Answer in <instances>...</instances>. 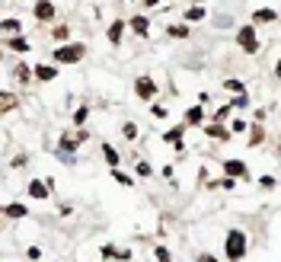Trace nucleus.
Returning <instances> with one entry per match:
<instances>
[{
  "label": "nucleus",
  "mask_w": 281,
  "mask_h": 262,
  "mask_svg": "<svg viewBox=\"0 0 281 262\" xmlns=\"http://www.w3.org/2000/svg\"><path fill=\"white\" fill-rule=\"evenodd\" d=\"M246 246H249V240H246V233L243 230H227V237H224V253H227V259L230 262H240L246 256Z\"/></svg>",
  "instance_id": "1"
},
{
  "label": "nucleus",
  "mask_w": 281,
  "mask_h": 262,
  "mask_svg": "<svg viewBox=\"0 0 281 262\" xmlns=\"http://www.w3.org/2000/svg\"><path fill=\"white\" fill-rule=\"evenodd\" d=\"M83 55H86V45L70 42V45H58L51 58H55V64H77V61H83Z\"/></svg>",
  "instance_id": "2"
},
{
  "label": "nucleus",
  "mask_w": 281,
  "mask_h": 262,
  "mask_svg": "<svg viewBox=\"0 0 281 262\" xmlns=\"http://www.w3.org/2000/svg\"><path fill=\"white\" fill-rule=\"evenodd\" d=\"M237 45L246 51V55H256L259 51V36H256V26H240L237 29Z\"/></svg>",
  "instance_id": "3"
},
{
  "label": "nucleus",
  "mask_w": 281,
  "mask_h": 262,
  "mask_svg": "<svg viewBox=\"0 0 281 262\" xmlns=\"http://www.w3.org/2000/svg\"><path fill=\"white\" fill-rule=\"evenodd\" d=\"M77 144H80V138H73V134L64 131L61 134V144H58V160H64V163H70V153H77Z\"/></svg>",
  "instance_id": "4"
},
{
  "label": "nucleus",
  "mask_w": 281,
  "mask_h": 262,
  "mask_svg": "<svg viewBox=\"0 0 281 262\" xmlns=\"http://www.w3.org/2000/svg\"><path fill=\"white\" fill-rule=\"evenodd\" d=\"M135 93H138V99L150 103V99L157 96V83H153L150 77H138V80H135Z\"/></svg>",
  "instance_id": "5"
},
{
  "label": "nucleus",
  "mask_w": 281,
  "mask_h": 262,
  "mask_svg": "<svg viewBox=\"0 0 281 262\" xmlns=\"http://www.w3.org/2000/svg\"><path fill=\"white\" fill-rule=\"evenodd\" d=\"M32 13H35L38 23H51V19H55V6H51V0H35Z\"/></svg>",
  "instance_id": "6"
},
{
  "label": "nucleus",
  "mask_w": 281,
  "mask_h": 262,
  "mask_svg": "<svg viewBox=\"0 0 281 262\" xmlns=\"http://www.w3.org/2000/svg\"><path fill=\"white\" fill-rule=\"evenodd\" d=\"M3 45L10 51H19V55H29V38L26 36H6L3 38Z\"/></svg>",
  "instance_id": "7"
},
{
  "label": "nucleus",
  "mask_w": 281,
  "mask_h": 262,
  "mask_svg": "<svg viewBox=\"0 0 281 262\" xmlns=\"http://www.w3.org/2000/svg\"><path fill=\"white\" fill-rule=\"evenodd\" d=\"M29 195L32 198H48L51 195V179L45 183V179H32L29 183Z\"/></svg>",
  "instance_id": "8"
},
{
  "label": "nucleus",
  "mask_w": 281,
  "mask_h": 262,
  "mask_svg": "<svg viewBox=\"0 0 281 262\" xmlns=\"http://www.w3.org/2000/svg\"><path fill=\"white\" fill-rule=\"evenodd\" d=\"M128 26L135 29V36H147V32H150V19H147V16H131Z\"/></svg>",
  "instance_id": "9"
},
{
  "label": "nucleus",
  "mask_w": 281,
  "mask_h": 262,
  "mask_svg": "<svg viewBox=\"0 0 281 262\" xmlns=\"http://www.w3.org/2000/svg\"><path fill=\"white\" fill-rule=\"evenodd\" d=\"M32 71H35V77H38V80H45V83L58 77V67H51V64H35Z\"/></svg>",
  "instance_id": "10"
},
{
  "label": "nucleus",
  "mask_w": 281,
  "mask_h": 262,
  "mask_svg": "<svg viewBox=\"0 0 281 262\" xmlns=\"http://www.w3.org/2000/svg\"><path fill=\"white\" fill-rule=\"evenodd\" d=\"M3 214H6V218H26V214H29V208H26L23 201H10V205L3 208Z\"/></svg>",
  "instance_id": "11"
},
{
  "label": "nucleus",
  "mask_w": 281,
  "mask_h": 262,
  "mask_svg": "<svg viewBox=\"0 0 281 262\" xmlns=\"http://www.w3.org/2000/svg\"><path fill=\"white\" fill-rule=\"evenodd\" d=\"M224 173H227V176H240V179H243L246 176V166L240 163V160H224Z\"/></svg>",
  "instance_id": "12"
},
{
  "label": "nucleus",
  "mask_w": 281,
  "mask_h": 262,
  "mask_svg": "<svg viewBox=\"0 0 281 262\" xmlns=\"http://www.w3.org/2000/svg\"><path fill=\"white\" fill-rule=\"evenodd\" d=\"M205 134H208V138H214V141H227V138H230V131H227V128H224L220 122L208 125V128H205Z\"/></svg>",
  "instance_id": "13"
},
{
  "label": "nucleus",
  "mask_w": 281,
  "mask_h": 262,
  "mask_svg": "<svg viewBox=\"0 0 281 262\" xmlns=\"http://www.w3.org/2000/svg\"><path fill=\"white\" fill-rule=\"evenodd\" d=\"M122 36H125V19H115V23L109 26V42L118 45V42H122Z\"/></svg>",
  "instance_id": "14"
},
{
  "label": "nucleus",
  "mask_w": 281,
  "mask_h": 262,
  "mask_svg": "<svg viewBox=\"0 0 281 262\" xmlns=\"http://www.w3.org/2000/svg\"><path fill=\"white\" fill-rule=\"evenodd\" d=\"M103 256H105V259H122V262H128V259H131V250H115V246H103Z\"/></svg>",
  "instance_id": "15"
},
{
  "label": "nucleus",
  "mask_w": 281,
  "mask_h": 262,
  "mask_svg": "<svg viewBox=\"0 0 281 262\" xmlns=\"http://www.w3.org/2000/svg\"><path fill=\"white\" fill-rule=\"evenodd\" d=\"M275 19H278V13L269 10V6H262V10L252 13V23H275Z\"/></svg>",
  "instance_id": "16"
},
{
  "label": "nucleus",
  "mask_w": 281,
  "mask_h": 262,
  "mask_svg": "<svg viewBox=\"0 0 281 262\" xmlns=\"http://www.w3.org/2000/svg\"><path fill=\"white\" fill-rule=\"evenodd\" d=\"M205 122V109L202 106H192L189 112H185V125H202Z\"/></svg>",
  "instance_id": "17"
},
{
  "label": "nucleus",
  "mask_w": 281,
  "mask_h": 262,
  "mask_svg": "<svg viewBox=\"0 0 281 262\" xmlns=\"http://www.w3.org/2000/svg\"><path fill=\"white\" fill-rule=\"evenodd\" d=\"M0 29H3V36H19V32H23V23H19V19H3Z\"/></svg>",
  "instance_id": "18"
},
{
  "label": "nucleus",
  "mask_w": 281,
  "mask_h": 262,
  "mask_svg": "<svg viewBox=\"0 0 281 262\" xmlns=\"http://www.w3.org/2000/svg\"><path fill=\"white\" fill-rule=\"evenodd\" d=\"M103 157H105V163H109V166H118V163H122V157H118V150H115L112 144H103Z\"/></svg>",
  "instance_id": "19"
},
{
  "label": "nucleus",
  "mask_w": 281,
  "mask_h": 262,
  "mask_svg": "<svg viewBox=\"0 0 281 262\" xmlns=\"http://www.w3.org/2000/svg\"><path fill=\"white\" fill-rule=\"evenodd\" d=\"M112 179H115L118 186H135V179H131L128 173H122V170H118V166H112Z\"/></svg>",
  "instance_id": "20"
},
{
  "label": "nucleus",
  "mask_w": 281,
  "mask_h": 262,
  "mask_svg": "<svg viewBox=\"0 0 281 262\" xmlns=\"http://www.w3.org/2000/svg\"><path fill=\"white\" fill-rule=\"evenodd\" d=\"M32 77H35V71H29L26 64H16V80H19V83H29Z\"/></svg>",
  "instance_id": "21"
},
{
  "label": "nucleus",
  "mask_w": 281,
  "mask_h": 262,
  "mask_svg": "<svg viewBox=\"0 0 281 262\" xmlns=\"http://www.w3.org/2000/svg\"><path fill=\"white\" fill-rule=\"evenodd\" d=\"M185 19H189V23H198V19H205V6H189V10H185Z\"/></svg>",
  "instance_id": "22"
},
{
  "label": "nucleus",
  "mask_w": 281,
  "mask_h": 262,
  "mask_svg": "<svg viewBox=\"0 0 281 262\" xmlns=\"http://www.w3.org/2000/svg\"><path fill=\"white\" fill-rule=\"evenodd\" d=\"M51 38H58V42H68V38H70V29H68V26H55V29H51Z\"/></svg>",
  "instance_id": "23"
},
{
  "label": "nucleus",
  "mask_w": 281,
  "mask_h": 262,
  "mask_svg": "<svg viewBox=\"0 0 281 262\" xmlns=\"http://www.w3.org/2000/svg\"><path fill=\"white\" fill-rule=\"evenodd\" d=\"M166 32H170L173 38H189V26H182V23H179V26H170Z\"/></svg>",
  "instance_id": "24"
},
{
  "label": "nucleus",
  "mask_w": 281,
  "mask_h": 262,
  "mask_svg": "<svg viewBox=\"0 0 281 262\" xmlns=\"http://www.w3.org/2000/svg\"><path fill=\"white\" fill-rule=\"evenodd\" d=\"M262 141H265V131H262V128H259V125H256V128L249 131V144H252V147H259V144H262Z\"/></svg>",
  "instance_id": "25"
},
{
  "label": "nucleus",
  "mask_w": 281,
  "mask_h": 262,
  "mask_svg": "<svg viewBox=\"0 0 281 262\" xmlns=\"http://www.w3.org/2000/svg\"><path fill=\"white\" fill-rule=\"evenodd\" d=\"M153 259L157 262H173V253L166 250V246H157V250H153Z\"/></svg>",
  "instance_id": "26"
},
{
  "label": "nucleus",
  "mask_w": 281,
  "mask_h": 262,
  "mask_svg": "<svg viewBox=\"0 0 281 262\" xmlns=\"http://www.w3.org/2000/svg\"><path fill=\"white\" fill-rule=\"evenodd\" d=\"M13 106H16V96H13V93H3V96H0V109H3V112H10Z\"/></svg>",
  "instance_id": "27"
},
{
  "label": "nucleus",
  "mask_w": 281,
  "mask_h": 262,
  "mask_svg": "<svg viewBox=\"0 0 281 262\" xmlns=\"http://www.w3.org/2000/svg\"><path fill=\"white\" fill-rule=\"evenodd\" d=\"M122 134H125L128 141H135V138H138V125H135V122H125V125H122Z\"/></svg>",
  "instance_id": "28"
},
{
  "label": "nucleus",
  "mask_w": 281,
  "mask_h": 262,
  "mask_svg": "<svg viewBox=\"0 0 281 262\" xmlns=\"http://www.w3.org/2000/svg\"><path fill=\"white\" fill-rule=\"evenodd\" d=\"M230 106H233V109H246V106H249V99H246V93H237V96L230 99Z\"/></svg>",
  "instance_id": "29"
},
{
  "label": "nucleus",
  "mask_w": 281,
  "mask_h": 262,
  "mask_svg": "<svg viewBox=\"0 0 281 262\" xmlns=\"http://www.w3.org/2000/svg\"><path fill=\"white\" fill-rule=\"evenodd\" d=\"M224 86H227V90H233V93H246L243 80H224Z\"/></svg>",
  "instance_id": "30"
},
{
  "label": "nucleus",
  "mask_w": 281,
  "mask_h": 262,
  "mask_svg": "<svg viewBox=\"0 0 281 262\" xmlns=\"http://www.w3.org/2000/svg\"><path fill=\"white\" fill-rule=\"evenodd\" d=\"M86 115H90V109H86V106H80V109L73 112V122H77V125H83V122H86Z\"/></svg>",
  "instance_id": "31"
},
{
  "label": "nucleus",
  "mask_w": 281,
  "mask_h": 262,
  "mask_svg": "<svg viewBox=\"0 0 281 262\" xmlns=\"http://www.w3.org/2000/svg\"><path fill=\"white\" fill-rule=\"evenodd\" d=\"M230 109H233L230 103H227V106H220V109H217V115H214V122H224V118L230 115Z\"/></svg>",
  "instance_id": "32"
},
{
  "label": "nucleus",
  "mask_w": 281,
  "mask_h": 262,
  "mask_svg": "<svg viewBox=\"0 0 281 262\" xmlns=\"http://www.w3.org/2000/svg\"><path fill=\"white\" fill-rule=\"evenodd\" d=\"M150 163H147V160H138V176H150Z\"/></svg>",
  "instance_id": "33"
},
{
  "label": "nucleus",
  "mask_w": 281,
  "mask_h": 262,
  "mask_svg": "<svg viewBox=\"0 0 281 262\" xmlns=\"http://www.w3.org/2000/svg\"><path fill=\"white\" fill-rule=\"evenodd\" d=\"M259 186H262V189H275L278 179H275V176H262V179H259Z\"/></svg>",
  "instance_id": "34"
},
{
  "label": "nucleus",
  "mask_w": 281,
  "mask_h": 262,
  "mask_svg": "<svg viewBox=\"0 0 281 262\" xmlns=\"http://www.w3.org/2000/svg\"><path fill=\"white\" fill-rule=\"evenodd\" d=\"M26 259L38 262V259H42V250H38V246H29V250H26Z\"/></svg>",
  "instance_id": "35"
},
{
  "label": "nucleus",
  "mask_w": 281,
  "mask_h": 262,
  "mask_svg": "<svg viewBox=\"0 0 281 262\" xmlns=\"http://www.w3.org/2000/svg\"><path fill=\"white\" fill-rule=\"evenodd\" d=\"M153 115H157V118H166V106H153Z\"/></svg>",
  "instance_id": "36"
},
{
  "label": "nucleus",
  "mask_w": 281,
  "mask_h": 262,
  "mask_svg": "<svg viewBox=\"0 0 281 262\" xmlns=\"http://www.w3.org/2000/svg\"><path fill=\"white\" fill-rule=\"evenodd\" d=\"M198 262H217V259H214V256H208V253H205V256L198 259Z\"/></svg>",
  "instance_id": "37"
},
{
  "label": "nucleus",
  "mask_w": 281,
  "mask_h": 262,
  "mask_svg": "<svg viewBox=\"0 0 281 262\" xmlns=\"http://www.w3.org/2000/svg\"><path fill=\"white\" fill-rule=\"evenodd\" d=\"M275 77L281 80V58H278V64H275Z\"/></svg>",
  "instance_id": "38"
},
{
  "label": "nucleus",
  "mask_w": 281,
  "mask_h": 262,
  "mask_svg": "<svg viewBox=\"0 0 281 262\" xmlns=\"http://www.w3.org/2000/svg\"><path fill=\"white\" fill-rule=\"evenodd\" d=\"M160 3V0H144V6H157Z\"/></svg>",
  "instance_id": "39"
}]
</instances>
